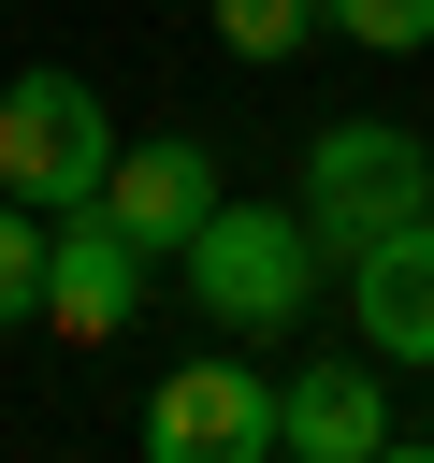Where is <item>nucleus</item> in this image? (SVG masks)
Listing matches in <instances>:
<instances>
[{"instance_id":"6e6552de","label":"nucleus","mask_w":434,"mask_h":463,"mask_svg":"<svg viewBox=\"0 0 434 463\" xmlns=\"http://www.w3.org/2000/svg\"><path fill=\"white\" fill-rule=\"evenodd\" d=\"M101 203H116V217H130L145 246H188V232H203V217H217L231 188H217V159H203L188 130H159V145H116V174H101Z\"/></svg>"},{"instance_id":"7ed1b4c3","label":"nucleus","mask_w":434,"mask_h":463,"mask_svg":"<svg viewBox=\"0 0 434 463\" xmlns=\"http://www.w3.org/2000/svg\"><path fill=\"white\" fill-rule=\"evenodd\" d=\"M145 275H159V246L87 188V203H58L43 217V333H72V347H116L130 318H145Z\"/></svg>"},{"instance_id":"f03ea898","label":"nucleus","mask_w":434,"mask_h":463,"mask_svg":"<svg viewBox=\"0 0 434 463\" xmlns=\"http://www.w3.org/2000/svg\"><path fill=\"white\" fill-rule=\"evenodd\" d=\"M304 217H318L333 260L376 246V232H405V217H434V145H420L405 116H333V130H304Z\"/></svg>"},{"instance_id":"20e7f679","label":"nucleus","mask_w":434,"mask_h":463,"mask_svg":"<svg viewBox=\"0 0 434 463\" xmlns=\"http://www.w3.org/2000/svg\"><path fill=\"white\" fill-rule=\"evenodd\" d=\"M101 174H116L101 87H87V72H14V87H0V188L58 217V203H87Z\"/></svg>"},{"instance_id":"39448f33","label":"nucleus","mask_w":434,"mask_h":463,"mask_svg":"<svg viewBox=\"0 0 434 463\" xmlns=\"http://www.w3.org/2000/svg\"><path fill=\"white\" fill-rule=\"evenodd\" d=\"M275 449V376L260 362H174L145 391V463H260Z\"/></svg>"},{"instance_id":"f8f14e48","label":"nucleus","mask_w":434,"mask_h":463,"mask_svg":"<svg viewBox=\"0 0 434 463\" xmlns=\"http://www.w3.org/2000/svg\"><path fill=\"white\" fill-rule=\"evenodd\" d=\"M420 449H434V405H420Z\"/></svg>"},{"instance_id":"0eeeda50","label":"nucleus","mask_w":434,"mask_h":463,"mask_svg":"<svg viewBox=\"0 0 434 463\" xmlns=\"http://www.w3.org/2000/svg\"><path fill=\"white\" fill-rule=\"evenodd\" d=\"M275 449H289V463H376V449H391L376 362H304V376L275 391Z\"/></svg>"},{"instance_id":"423d86ee","label":"nucleus","mask_w":434,"mask_h":463,"mask_svg":"<svg viewBox=\"0 0 434 463\" xmlns=\"http://www.w3.org/2000/svg\"><path fill=\"white\" fill-rule=\"evenodd\" d=\"M333 275H347V333H362L376 362H434V217L347 246Z\"/></svg>"},{"instance_id":"f257e3e1","label":"nucleus","mask_w":434,"mask_h":463,"mask_svg":"<svg viewBox=\"0 0 434 463\" xmlns=\"http://www.w3.org/2000/svg\"><path fill=\"white\" fill-rule=\"evenodd\" d=\"M174 275H188V304H203L217 333H289V318L318 304L333 246H318L304 203H217V217L174 246Z\"/></svg>"},{"instance_id":"1a4fd4ad","label":"nucleus","mask_w":434,"mask_h":463,"mask_svg":"<svg viewBox=\"0 0 434 463\" xmlns=\"http://www.w3.org/2000/svg\"><path fill=\"white\" fill-rule=\"evenodd\" d=\"M217 43L231 58H304L318 43V0H217Z\"/></svg>"},{"instance_id":"9b49d317","label":"nucleus","mask_w":434,"mask_h":463,"mask_svg":"<svg viewBox=\"0 0 434 463\" xmlns=\"http://www.w3.org/2000/svg\"><path fill=\"white\" fill-rule=\"evenodd\" d=\"M318 29H347V43L405 58V43H434V0H318Z\"/></svg>"},{"instance_id":"9d476101","label":"nucleus","mask_w":434,"mask_h":463,"mask_svg":"<svg viewBox=\"0 0 434 463\" xmlns=\"http://www.w3.org/2000/svg\"><path fill=\"white\" fill-rule=\"evenodd\" d=\"M14 318H43V203L0 188V333H14Z\"/></svg>"}]
</instances>
